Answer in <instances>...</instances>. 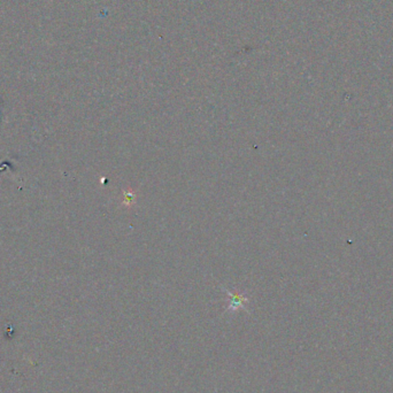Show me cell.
<instances>
[{
	"instance_id": "6da1fadb",
	"label": "cell",
	"mask_w": 393,
	"mask_h": 393,
	"mask_svg": "<svg viewBox=\"0 0 393 393\" xmlns=\"http://www.w3.org/2000/svg\"><path fill=\"white\" fill-rule=\"evenodd\" d=\"M225 293L228 294L229 298V305H228V311L230 312H236L238 309L245 308L246 307V304L248 302V298L245 293H238V292H231L229 290L225 288Z\"/></svg>"
},
{
	"instance_id": "7a4b0ae2",
	"label": "cell",
	"mask_w": 393,
	"mask_h": 393,
	"mask_svg": "<svg viewBox=\"0 0 393 393\" xmlns=\"http://www.w3.org/2000/svg\"><path fill=\"white\" fill-rule=\"evenodd\" d=\"M138 199V192L131 189H123L121 191L120 197V205L121 207L125 208V210H131L135 206Z\"/></svg>"
}]
</instances>
